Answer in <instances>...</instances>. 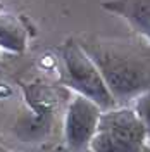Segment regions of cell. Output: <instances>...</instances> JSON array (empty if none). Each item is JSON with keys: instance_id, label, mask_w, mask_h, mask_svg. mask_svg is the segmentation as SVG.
Instances as JSON below:
<instances>
[{"instance_id": "6", "label": "cell", "mask_w": 150, "mask_h": 152, "mask_svg": "<svg viewBox=\"0 0 150 152\" xmlns=\"http://www.w3.org/2000/svg\"><path fill=\"white\" fill-rule=\"evenodd\" d=\"M28 47V29L23 19L0 9V48L10 54H23Z\"/></svg>"}, {"instance_id": "9", "label": "cell", "mask_w": 150, "mask_h": 152, "mask_svg": "<svg viewBox=\"0 0 150 152\" xmlns=\"http://www.w3.org/2000/svg\"><path fill=\"white\" fill-rule=\"evenodd\" d=\"M0 152H10V151H7V149H5L4 145H0Z\"/></svg>"}, {"instance_id": "3", "label": "cell", "mask_w": 150, "mask_h": 152, "mask_svg": "<svg viewBox=\"0 0 150 152\" xmlns=\"http://www.w3.org/2000/svg\"><path fill=\"white\" fill-rule=\"evenodd\" d=\"M149 135L131 105L102 111L90 152H140Z\"/></svg>"}, {"instance_id": "4", "label": "cell", "mask_w": 150, "mask_h": 152, "mask_svg": "<svg viewBox=\"0 0 150 152\" xmlns=\"http://www.w3.org/2000/svg\"><path fill=\"white\" fill-rule=\"evenodd\" d=\"M102 116V109L83 95L74 94L64 116V145L67 152H86Z\"/></svg>"}, {"instance_id": "2", "label": "cell", "mask_w": 150, "mask_h": 152, "mask_svg": "<svg viewBox=\"0 0 150 152\" xmlns=\"http://www.w3.org/2000/svg\"><path fill=\"white\" fill-rule=\"evenodd\" d=\"M59 61L60 83L64 86L90 99L102 111L116 107V100L112 99L98 67L79 47L76 38H67L59 47Z\"/></svg>"}, {"instance_id": "1", "label": "cell", "mask_w": 150, "mask_h": 152, "mask_svg": "<svg viewBox=\"0 0 150 152\" xmlns=\"http://www.w3.org/2000/svg\"><path fill=\"white\" fill-rule=\"evenodd\" d=\"M76 40L98 67L116 105H128L150 88V43L143 38L81 35Z\"/></svg>"}, {"instance_id": "8", "label": "cell", "mask_w": 150, "mask_h": 152, "mask_svg": "<svg viewBox=\"0 0 150 152\" xmlns=\"http://www.w3.org/2000/svg\"><path fill=\"white\" fill-rule=\"evenodd\" d=\"M140 152H150V143H149V142L143 143V147L140 149Z\"/></svg>"}, {"instance_id": "5", "label": "cell", "mask_w": 150, "mask_h": 152, "mask_svg": "<svg viewBox=\"0 0 150 152\" xmlns=\"http://www.w3.org/2000/svg\"><path fill=\"white\" fill-rule=\"evenodd\" d=\"M100 7L124 19L138 37L150 43V0H102Z\"/></svg>"}, {"instance_id": "7", "label": "cell", "mask_w": 150, "mask_h": 152, "mask_svg": "<svg viewBox=\"0 0 150 152\" xmlns=\"http://www.w3.org/2000/svg\"><path fill=\"white\" fill-rule=\"evenodd\" d=\"M133 111L136 113L138 119L141 121V124L145 126L147 135L150 137V88L147 92H143L141 95H138L133 100Z\"/></svg>"}]
</instances>
